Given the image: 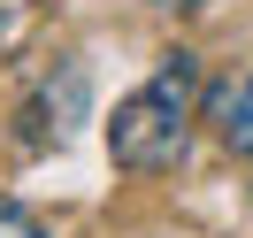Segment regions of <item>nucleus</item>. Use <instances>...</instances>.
<instances>
[{"instance_id":"2","label":"nucleus","mask_w":253,"mask_h":238,"mask_svg":"<svg viewBox=\"0 0 253 238\" xmlns=\"http://www.w3.org/2000/svg\"><path fill=\"white\" fill-rule=\"evenodd\" d=\"M215 123H222V146L253 161V77H238L230 93H222V108H215Z\"/></svg>"},{"instance_id":"1","label":"nucleus","mask_w":253,"mask_h":238,"mask_svg":"<svg viewBox=\"0 0 253 238\" xmlns=\"http://www.w3.org/2000/svg\"><path fill=\"white\" fill-rule=\"evenodd\" d=\"M192 85H200V62L192 54H161V69L115 108L108 154L123 169H169L184 154V139H192Z\"/></svg>"},{"instance_id":"4","label":"nucleus","mask_w":253,"mask_h":238,"mask_svg":"<svg viewBox=\"0 0 253 238\" xmlns=\"http://www.w3.org/2000/svg\"><path fill=\"white\" fill-rule=\"evenodd\" d=\"M154 8H200V0H154Z\"/></svg>"},{"instance_id":"3","label":"nucleus","mask_w":253,"mask_h":238,"mask_svg":"<svg viewBox=\"0 0 253 238\" xmlns=\"http://www.w3.org/2000/svg\"><path fill=\"white\" fill-rule=\"evenodd\" d=\"M0 238H46V231H39V215H31V207L0 200Z\"/></svg>"}]
</instances>
